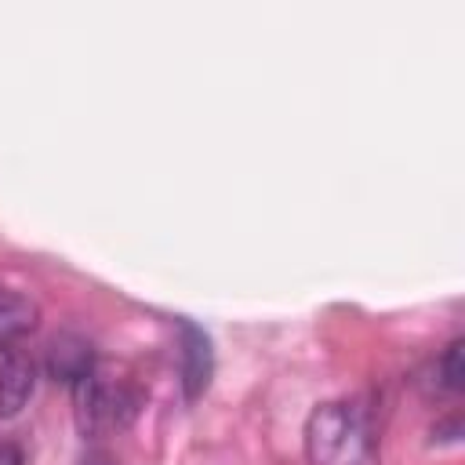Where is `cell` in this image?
I'll use <instances>...</instances> for the list:
<instances>
[{
  "label": "cell",
  "mask_w": 465,
  "mask_h": 465,
  "mask_svg": "<svg viewBox=\"0 0 465 465\" xmlns=\"http://www.w3.org/2000/svg\"><path fill=\"white\" fill-rule=\"evenodd\" d=\"M40 320V309L29 294L4 287L0 283V341H18L22 334H29Z\"/></svg>",
  "instance_id": "4"
},
{
  "label": "cell",
  "mask_w": 465,
  "mask_h": 465,
  "mask_svg": "<svg viewBox=\"0 0 465 465\" xmlns=\"http://www.w3.org/2000/svg\"><path fill=\"white\" fill-rule=\"evenodd\" d=\"M440 374H443V389L447 392H458L461 389V338H454L443 356H440Z\"/></svg>",
  "instance_id": "5"
},
{
  "label": "cell",
  "mask_w": 465,
  "mask_h": 465,
  "mask_svg": "<svg viewBox=\"0 0 465 465\" xmlns=\"http://www.w3.org/2000/svg\"><path fill=\"white\" fill-rule=\"evenodd\" d=\"M0 465H22V450L15 443H0Z\"/></svg>",
  "instance_id": "6"
},
{
  "label": "cell",
  "mask_w": 465,
  "mask_h": 465,
  "mask_svg": "<svg viewBox=\"0 0 465 465\" xmlns=\"http://www.w3.org/2000/svg\"><path fill=\"white\" fill-rule=\"evenodd\" d=\"M36 389V363L18 341H0V421L22 414Z\"/></svg>",
  "instance_id": "3"
},
{
  "label": "cell",
  "mask_w": 465,
  "mask_h": 465,
  "mask_svg": "<svg viewBox=\"0 0 465 465\" xmlns=\"http://www.w3.org/2000/svg\"><path fill=\"white\" fill-rule=\"evenodd\" d=\"M73 403H76L80 432L84 436H105V432L124 429L131 421V414L138 411V392L124 378H113L91 363L73 381Z\"/></svg>",
  "instance_id": "2"
},
{
  "label": "cell",
  "mask_w": 465,
  "mask_h": 465,
  "mask_svg": "<svg viewBox=\"0 0 465 465\" xmlns=\"http://www.w3.org/2000/svg\"><path fill=\"white\" fill-rule=\"evenodd\" d=\"M312 465H371V425L349 400L320 403L305 425Z\"/></svg>",
  "instance_id": "1"
}]
</instances>
